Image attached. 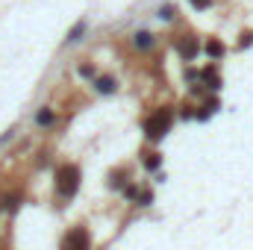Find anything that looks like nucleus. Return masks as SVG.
I'll return each mask as SVG.
<instances>
[{"mask_svg": "<svg viewBox=\"0 0 253 250\" xmlns=\"http://www.w3.org/2000/svg\"><path fill=\"white\" fill-rule=\"evenodd\" d=\"M62 250H91L88 233H85L83 227H74V230L62 239Z\"/></svg>", "mask_w": 253, "mask_h": 250, "instance_id": "nucleus-3", "label": "nucleus"}, {"mask_svg": "<svg viewBox=\"0 0 253 250\" xmlns=\"http://www.w3.org/2000/svg\"><path fill=\"white\" fill-rule=\"evenodd\" d=\"M191 6H194V9H206V6H209V0H191Z\"/></svg>", "mask_w": 253, "mask_h": 250, "instance_id": "nucleus-11", "label": "nucleus"}, {"mask_svg": "<svg viewBox=\"0 0 253 250\" xmlns=\"http://www.w3.org/2000/svg\"><path fill=\"white\" fill-rule=\"evenodd\" d=\"M180 50H183V56H186V59H194V53H197V44H194V42H186Z\"/></svg>", "mask_w": 253, "mask_h": 250, "instance_id": "nucleus-9", "label": "nucleus"}, {"mask_svg": "<svg viewBox=\"0 0 253 250\" xmlns=\"http://www.w3.org/2000/svg\"><path fill=\"white\" fill-rule=\"evenodd\" d=\"M83 33H85V24L80 21V24H77V27H74V30L68 33V44H74V42H80V36H83Z\"/></svg>", "mask_w": 253, "mask_h": 250, "instance_id": "nucleus-6", "label": "nucleus"}, {"mask_svg": "<svg viewBox=\"0 0 253 250\" xmlns=\"http://www.w3.org/2000/svg\"><path fill=\"white\" fill-rule=\"evenodd\" d=\"M97 91H100V94H112V91H115V80H109V77L97 80Z\"/></svg>", "mask_w": 253, "mask_h": 250, "instance_id": "nucleus-5", "label": "nucleus"}, {"mask_svg": "<svg viewBox=\"0 0 253 250\" xmlns=\"http://www.w3.org/2000/svg\"><path fill=\"white\" fill-rule=\"evenodd\" d=\"M53 118H56V115H53L50 109H42V112L36 115V124H39V126H50V124H53Z\"/></svg>", "mask_w": 253, "mask_h": 250, "instance_id": "nucleus-4", "label": "nucleus"}, {"mask_svg": "<svg viewBox=\"0 0 253 250\" xmlns=\"http://www.w3.org/2000/svg\"><path fill=\"white\" fill-rule=\"evenodd\" d=\"M80 74H83V77H94V71H91L88 65H83V68H80Z\"/></svg>", "mask_w": 253, "mask_h": 250, "instance_id": "nucleus-12", "label": "nucleus"}, {"mask_svg": "<svg viewBox=\"0 0 253 250\" xmlns=\"http://www.w3.org/2000/svg\"><path fill=\"white\" fill-rule=\"evenodd\" d=\"M144 165H147V168H156V165H159V156H156V153H147Z\"/></svg>", "mask_w": 253, "mask_h": 250, "instance_id": "nucleus-10", "label": "nucleus"}, {"mask_svg": "<svg viewBox=\"0 0 253 250\" xmlns=\"http://www.w3.org/2000/svg\"><path fill=\"white\" fill-rule=\"evenodd\" d=\"M168 129H171V112H168V109H162V112H153V115L144 121V132H147L150 138H162Z\"/></svg>", "mask_w": 253, "mask_h": 250, "instance_id": "nucleus-2", "label": "nucleus"}, {"mask_svg": "<svg viewBox=\"0 0 253 250\" xmlns=\"http://www.w3.org/2000/svg\"><path fill=\"white\" fill-rule=\"evenodd\" d=\"M77 188H80V168L77 165H62L56 171V191L62 197H74Z\"/></svg>", "mask_w": 253, "mask_h": 250, "instance_id": "nucleus-1", "label": "nucleus"}, {"mask_svg": "<svg viewBox=\"0 0 253 250\" xmlns=\"http://www.w3.org/2000/svg\"><path fill=\"white\" fill-rule=\"evenodd\" d=\"M153 44V36H147V33H138L135 36V47H141V50H147Z\"/></svg>", "mask_w": 253, "mask_h": 250, "instance_id": "nucleus-7", "label": "nucleus"}, {"mask_svg": "<svg viewBox=\"0 0 253 250\" xmlns=\"http://www.w3.org/2000/svg\"><path fill=\"white\" fill-rule=\"evenodd\" d=\"M206 53H209V56H221V53H224L221 42H209V44H206Z\"/></svg>", "mask_w": 253, "mask_h": 250, "instance_id": "nucleus-8", "label": "nucleus"}]
</instances>
